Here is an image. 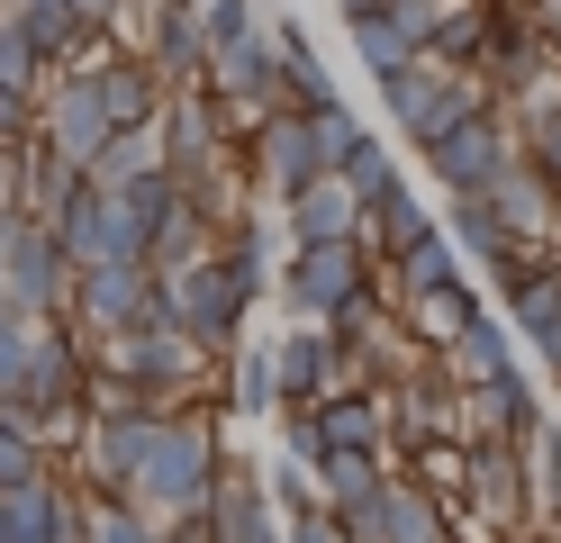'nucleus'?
<instances>
[{"instance_id": "2eb2a0df", "label": "nucleus", "mask_w": 561, "mask_h": 543, "mask_svg": "<svg viewBox=\"0 0 561 543\" xmlns=\"http://www.w3.org/2000/svg\"><path fill=\"white\" fill-rule=\"evenodd\" d=\"M272 372H280V408H318V398L335 389V336L318 317H290L272 336Z\"/></svg>"}, {"instance_id": "f704fd0d", "label": "nucleus", "mask_w": 561, "mask_h": 543, "mask_svg": "<svg viewBox=\"0 0 561 543\" xmlns=\"http://www.w3.org/2000/svg\"><path fill=\"white\" fill-rule=\"evenodd\" d=\"M82 543H163V525H154L127 489H91V534H82Z\"/></svg>"}, {"instance_id": "4c0bfd02", "label": "nucleus", "mask_w": 561, "mask_h": 543, "mask_svg": "<svg viewBox=\"0 0 561 543\" xmlns=\"http://www.w3.org/2000/svg\"><path fill=\"white\" fill-rule=\"evenodd\" d=\"M46 91V64H37V46L19 36V19L0 10V100H37Z\"/></svg>"}, {"instance_id": "b1692460", "label": "nucleus", "mask_w": 561, "mask_h": 543, "mask_svg": "<svg viewBox=\"0 0 561 543\" xmlns=\"http://www.w3.org/2000/svg\"><path fill=\"white\" fill-rule=\"evenodd\" d=\"M435 227V208L416 200V181H390L380 200H363V245H371V263H390V253H408L416 236Z\"/></svg>"}, {"instance_id": "20e7f679", "label": "nucleus", "mask_w": 561, "mask_h": 543, "mask_svg": "<svg viewBox=\"0 0 561 543\" xmlns=\"http://www.w3.org/2000/svg\"><path fill=\"white\" fill-rule=\"evenodd\" d=\"M462 453L471 462H462V507H453V525L471 543L480 534H535V517H525V453L507 434H471Z\"/></svg>"}, {"instance_id": "1a4fd4ad", "label": "nucleus", "mask_w": 561, "mask_h": 543, "mask_svg": "<svg viewBox=\"0 0 561 543\" xmlns=\"http://www.w3.org/2000/svg\"><path fill=\"white\" fill-rule=\"evenodd\" d=\"M172 281V317H182L191 326V336L208 344V353H236L244 344V317H254V299H244V290H236V272L218 263V253H199V263H182V272H163Z\"/></svg>"}, {"instance_id": "c756f323", "label": "nucleus", "mask_w": 561, "mask_h": 543, "mask_svg": "<svg viewBox=\"0 0 561 543\" xmlns=\"http://www.w3.org/2000/svg\"><path fill=\"white\" fill-rule=\"evenodd\" d=\"M55 498H64V471L10 480L0 489V543H55Z\"/></svg>"}, {"instance_id": "a18cd8bd", "label": "nucleus", "mask_w": 561, "mask_h": 543, "mask_svg": "<svg viewBox=\"0 0 561 543\" xmlns=\"http://www.w3.org/2000/svg\"><path fill=\"white\" fill-rule=\"evenodd\" d=\"M535 36H543V46L561 55V0H535Z\"/></svg>"}, {"instance_id": "bb28decb", "label": "nucleus", "mask_w": 561, "mask_h": 543, "mask_svg": "<svg viewBox=\"0 0 561 543\" xmlns=\"http://www.w3.org/2000/svg\"><path fill=\"white\" fill-rule=\"evenodd\" d=\"M453 272H471V263H462V245H453L444 217H435V227L416 236L408 253H390V263H380V290H390V299H408V290H435V281H453Z\"/></svg>"}, {"instance_id": "c9c22d12", "label": "nucleus", "mask_w": 561, "mask_h": 543, "mask_svg": "<svg viewBox=\"0 0 561 543\" xmlns=\"http://www.w3.org/2000/svg\"><path fill=\"white\" fill-rule=\"evenodd\" d=\"M46 471H55V453L37 444V426L0 398V489H10V480H46Z\"/></svg>"}, {"instance_id": "473e14b6", "label": "nucleus", "mask_w": 561, "mask_h": 543, "mask_svg": "<svg viewBox=\"0 0 561 543\" xmlns=\"http://www.w3.org/2000/svg\"><path fill=\"white\" fill-rule=\"evenodd\" d=\"M163 163V127L146 118V127H110V145L91 155V181L110 191V181H127V172H154Z\"/></svg>"}, {"instance_id": "6ab92c4d", "label": "nucleus", "mask_w": 561, "mask_h": 543, "mask_svg": "<svg viewBox=\"0 0 561 543\" xmlns=\"http://www.w3.org/2000/svg\"><path fill=\"white\" fill-rule=\"evenodd\" d=\"M280 227L290 236H363V191L344 172H308L290 200H280Z\"/></svg>"}, {"instance_id": "79ce46f5", "label": "nucleus", "mask_w": 561, "mask_h": 543, "mask_svg": "<svg viewBox=\"0 0 561 543\" xmlns=\"http://www.w3.org/2000/svg\"><path fill=\"white\" fill-rule=\"evenodd\" d=\"M280 543H354V534L335 525V507L308 498V507H290V517H280Z\"/></svg>"}, {"instance_id": "09e8293b", "label": "nucleus", "mask_w": 561, "mask_h": 543, "mask_svg": "<svg viewBox=\"0 0 561 543\" xmlns=\"http://www.w3.org/2000/svg\"><path fill=\"white\" fill-rule=\"evenodd\" d=\"M462 543H471V534H462Z\"/></svg>"}, {"instance_id": "423d86ee", "label": "nucleus", "mask_w": 561, "mask_h": 543, "mask_svg": "<svg viewBox=\"0 0 561 543\" xmlns=\"http://www.w3.org/2000/svg\"><path fill=\"white\" fill-rule=\"evenodd\" d=\"M37 145H55V155L82 163V172H91L100 145H110V109H100V72H91V55H73V64L46 72V91H37Z\"/></svg>"}, {"instance_id": "e433bc0d", "label": "nucleus", "mask_w": 561, "mask_h": 543, "mask_svg": "<svg viewBox=\"0 0 561 543\" xmlns=\"http://www.w3.org/2000/svg\"><path fill=\"white\" fill-rule=\"evenodd\" d=\"M426 55H435L444 72H471V64H480V0H444V19H435V36H426Z\"/></svg>"}, {"instance_id": "72a5a7b5", "label": "nucleus", "mask_w": 561, "mask_h": 543, "mask_svg": "<svg viewBox=\"0 0 561 543\" xmlns=\"http://www.w3.org/2000/svg\"><path fill=\"white\" fill-rule=\"evenodd\" d=\"M344 36H354V64L371 72V82H380V72H399V64L416 55V36H408L390 10H371V19H344Z\"/></svg>"}, {"instance_id": "a19ab883", "label": "nucleus", "mask_w": 561, "mask_h": 543, "mask_svg": "<svg viewBox=\"0 0 561 543\" xmlns=\"http://www.w3.org/2000/svg\"><path fill=\"white\" fill-rule=\"evenodd\" d=\"M199 27H208V55H218V46H254V36H263L254 0H199Z\"/></svg>"}, {"instance_id": "2f4dec72", "label": "nucleus", "mask_w": 561, "mask_h": 543, "mask_svg": "<svg viewBox=\"0 0 561 543\" xmlns=\"http://www.w3.org/2000/svg\"><path fill=\"white\" fill-rule=\"evenodd\" d=\"M199 253H218V217L182 200V208H172L163 227H154V245H146V263H154V272H182V263H199Z\"/></svg>"}, {"instance_id": "37998d69", "label": "nucleus", "mask_w": 561, "mask_h": 543, "mask_svg": "<svg viewBox=\"0 0 561 543\" xmlns=\"http://www.w3.org/2000/svg\"><path fill=\"white\" fill-rule=\"evenodd\" d=\"M27 344H37V317H0V398L19 389V372H27Z\"/></svg>"}, {"instance_id": "39448f33", "label": "nucleus", "mask_w": 561, "mask_h": 543, "mask_svg": "<svg viewBox=\"0 0 561 543\" xmlns=\"http://www.w3.org/2000/svg\"><path fill=\"white\" fill-rule=\"evenodd\" d=\"M0 290H10L19 317H64V290H73V263L46 236V217L0 208Z\"/></svg>"}, {"instance_id": "58836bf2", "label": "nucleus", "mask_w": 561, "mask_h": 543, "mask_svg": "<svg viewBox=\"0 0 561 543\" xmlns=\"http://www.w3.org/2000/svg\"><path fill=\"white\" fill-rule=\"evenodd\" d=\"M254 480L272 489V507H280V517H290V507H308V498H318V462H299L290 444H280V453L254 471Z\"/></svg>"}, {"instance_id": "5701e85b", "label": "nucleus", "mask_w": 561, "mask_h": 543, "mask_svg": "<svg viewBox=\"0 0 561 543\" xmlns=\"http://www.w3.org/2000/svg\"><path fill=\"white\" fill-rule=\"evenodd\" d=\"M308 417H318L327 444H371V453H390V417H380V389H363V381H335Z\"/></svg>"}, {"instance_id": "9b49d317", "label": "nucleus", "mask_w": 561, "mask_h": 543, "mask_svg": "<svg viewBox=\"0 0 561 543\" xmlns=\"http://www.w3.org/2000/svg\"><path fill=\"white\" fill-rule=\"evenodd\" d=\"M154 417H163V408H91V417H82V444L64 453L55 471H73L82 489H127V471L146 462Z\"/></svg>"}, {"instance_id": "7ed1b4c3", "label": "nucleus", "mask_w": 561, "mask_h": 543, "mask_svg": "<svg viewBox=\"0 0 561 543\" xmlns=\"http://www.w3.org/2000/svg\"><path fill=\"white\" fill-rule=\"evenodd\" d=\"M380 109H390V127L416 145V155H426L453 118L489 109V91H480V72H444L435 55H408L399 72H380Z\"/></svg>"}, {"instance_id": "a878e982", "label": "nucleus", "mask_w": 561, "mask_h": 543, "mask_svg": "<svg viewBox=\"0 0 561 543\" xmlns=\"http://www.w3.org/2000/svg\"><path fill=\"white\" fill-rule=\"evenodd\" d=\"M10 19H19L27 46H37V64H46V72H55V64H73V55H82V36H100V27L73 10V0H19Z\"/></svg>"}, {"instance_id": "9d476101", "label": "nucleus", "mask_w": 561, "mask_h": 543, "mask_svg": "<svg viewBox=\"0 0 561 543\" xmlns=\"http://www.w3.org/2000/svg\"><path fill=\"white\" fill-rule=\"evenodd\" d=\"M308 172H318V155H308V118H299V109H280V100L254 109V118H244V191L280 208Z\"/></svg>"}, {"instance_id": "f257e3e1", "label": "nucleus", "mask_w": 561, "mask_h": 543, "mask_svg": "<svg viewBox=\"0 0 561 543\" xmlns=\"http://www.w3.org/2000/svg\"><path fill=\"white\" fill-rule=\"evenodd\" d=\"M218 471H227L218 408H208V398H182V408H163V417H154V434H146V462L127 471V498L146 507L154 525H172V517H199V507H208Z\"/></svg>"}, {"instance_id": "49530a36", "label": "nucleus", "mask_w": 561, "mask_h": 543, "mask_svg": "<svg viewBox=\"0 0 561 543\" xmlns=\"http://www.w3.org/2000/svg\"><path fill=\"white\" fill-rule=\"evenodd\" d=\"M73 10H82L91 27H118V10H127V0H73Z\"/></svg>"}, {"instance_id": "393cba45", "label": "nucleus", "mask_w": 561, "mask_h": 543, "mask_svg": "<svg viewBox=\"0 0 561 543\" xmlns=\"http://www.w3.org/2000/svg\"><path fill=\"white\" fill-rule=\"evenodd\" d=\"M380 480H390V453H371V444H327L318 453V507H363Z\"/></svg>"}, {"instance_id": "ddd939ff", "label": "nucleus", "mask_w": 561, "mask_h": 543, "mask_svg": "<svg viewBox=\"0 0 561 543\" xmlns=\"http://www.w3.org/2000/svg\"><path fill=\"white\" fill-rule=\"evenodd\" d=\"M453 398H462V444L471 434H507V444H525L552 408H543V389L525 381V372H499V381H453Z\"/></svg>"}, {"instance_id": "f3484780", "label": "nucleus", "mask_w": 561, "mask_h": 543, "mask_svg": "<svg viewBox=\"0 0 561 543\" xmlns=\"http://www.w3.org/2000/svg\"><path fill=\"white\" fill-rule=\"evenodd\" d=\"M480 308H489V299H480V281H471V272H453V281H435V290H408V299H399V326H408L426 353H444Z\"/></svg>"}, {"instance_id": "dca6fc26", "label": "nucleus", "mask_w": 561, "mask_h": 543, "mask_svg": "<svg viewBox=\"0 0 561 543\" xmlns=\"http://www.w3.org/2000/svg\"><path fill=\"white\" fill-rule=\"evenodd\" d=\"M480 200L507 217V236H561V181H552L543 163H525V145L499 163V181H489Z\"/></svg>"}, {"instance_id": "c85d7f7f", "label": "nucleus", "mask_w": 561, "mask_h": 543, "mask_svg": "<svg viewBox=\"0 0 561 543\" xmlns=\"http://www.w3.org/2000/svg\"><path fill=\"white\" fill-rule=\"evenodd\" d=\"M218 389H227V417H280L272 344H236V353H227V372H218Z\"/></svg>"}, {"instance_id": "4be33fe9", "label": "nucleus", "mask_w": 561, "mask_h": 543, "mask_svg": "<svg viewBox=\"0 0 561 543\" xmlns=\"http://www.w3.org/2000/svg\"><path fill=\"white\" fill-rule=\"evenodd\" d=\"M435 362H444V381H499V372H516V326H507L499 308H480Z\"/></svg>"}, {"instance_id": "c03bdc74", "label": "nucleus", "mask_w": 561, "mask_h": 543, "mask_svg": "<svg viewBox=\"0 0 561 543\" xmlns=\"http://www.w3.org/2000/svg\"><path fill=\"white\" fill-rule=\"evenodd\" d=\"M27 191V136H0V208H19Z\"/></svg>"}, {"instance_id": "f8f14e48", "label": "nucleus", "mask_w": 561, "mask_h": 543, "mask_svg": "<svg viewBox=\"0 0 561 543\" xmlns=\"http://www.w3.org/2000/svg\"><path fill=\"white\" fill-rule=\"evenodd\" d=\"M280 245H290V227H280V208L272 200H244L236 217H227V227H218V263L236 272V290H244V299H272V272H280Z\"/></svg>"}, {"instance_id": "7c9ffc66", "label": "nucleus", "mask_w": 561, "mask_h": 543, "mask_svg": "<svg viewBox=\"0 0 561 543\" xmlns=\"http://www.w3.org/2000/svg\"><path fill=\"white\" fill-rule=\"evenodd\" d=\"M444 236L462 245V263H471V272H489V263H499V253L516 245V236H507V217L489 208L480 191H471V200H444Z\"/></svg>"}, {"instance_id": "412c9836", "label": "nucleus", "mask_w": 561, "mask_h": 543, "mask_svg": "<svg viewBox=\"0 0 561 543\" xmlns=\"http://www.w3.org/2000/svg\"><path fill=\"white\" fill-rule=\"evenodd\" d=\"M499 317L516 326V344H535L543 372H561V263H552V272H535L525 290H507Z\"/></svg>"}, {"instance_id": "de8ad7c7", "label": "nucleus", "mask_w": 561, "mask_h": 543, "mask_svg": "<svg viewBox=\"0 0 561 543\" xmlns=\"http://www.w3.org/2000/svg\"><path fill=\"white\" fill-rule=\"evenodd\" d=\"M380 10V0H335V19H371Z\"/></svg>"}, {"instance_id": "a211bd4d", "label": "nucleus", "mask_w": 561, "mask_h": 543, "mask_svg": "<svg viewBox=\"0 0 561 543\" xmlns=\"http://www.w3.org/2000/svg\"><path fill=\"white\" fill-rule=\"evenodd\" d=\"M91 72H100V109H110V127H146V118H163V100H172V82L146 64V55H91Z\"/></svg>"}, {"instance_id": "4468645a", "label": "nucleus", "mask_w": 561, "mask_h": 543, "mask_svg": "<svg viewBox=\"0 0 561 543\" xmlns=\"http://www.w3.org/2000/svg\"><path fill=\"white\" fill-rule=\"evenodd\" d=\"M199 517H208V543H280V507L236 453H227V471H218V489H208Z\"/></svg>"}, {"instance_id": "0eeeda50", "label": "nucleus", "mask_w": 561, "mask_h": 543, "mask_svg": "<svg viewBox=\"0 0 561 543\" xmlns=\"http://www.w3.org/2000/svg\"><path fill=\"white\" fill-rule=\"evenodd\" d=\"M507 155H516V118L489 100V109L453 118V127L426 145V181H444V200H471V191H489V181H499Z\"/></svg>"}, {"instance_id": "6e6552de", "label": "nucleus", "mask_w": 561, "mask_h": 543, "mask_svg": "<svg viewBox=\"0 0 561 543\" xmlns=\"http://www.w3.org/2000/svg\"><path fill=\"white\" fill-rule=\"evenodd\" d=\"M154 263L146 253H118V263H82L73 272V290H64V326H73V336H118V326H136V308L154 299Z\"/></svg>"}, {"instance_id": "aec40b11", "label": "nucleus", "mask_w": 561, "mask_h": 543, "mask_svg": "<svg viewBox=\"0 0 561 543\" xmlns=\"http://www.w3.org/2000/svg\"><path fill=\"white\" fill-rule=\"evenodd\" d=\"M380 543H462V525H453V507L435 489H416L408 471H390L380 480Z\"/></svg>"}, {"instance_id": "f03ea898", "label": "nucleus", "mask_w": 561, "mask_h": 543, "mask_svg": "<svg viewBox=\"0 0 561 543\" xmlns=\"http://www.w3.org/2000/svg\"><path fill=\"white\" fill-rule=\"evenodd\" d=\"M371 272L380 263H371L363 236H290V245H280L272 290H280V308H290V317H335Z\"/></svg>"}, {"instance_id": "cd10ccee", "label": "nucleus", "mask_w": 561, "mask_h": 543, "mask_svg": "<svg viewBox=\"0 0 561 543\" xmlns=\"http://www.w3.org/2000/svg\"><path fill=\"white\" fill-rule=\"evenodd\" d=\"M516 453H525V517H535V534H552L561 525V417H543Z\"/></svg>"}, {"instance_id": "ea45409f", "label": "nucleus", "mask_w": 561, "mask_h": 543, "mask_svg": "<svg viewBox=\"0 0 561 543\" xmlns=\"http://www.w3.org/2000/svg\"><path fill=\"white\" fill-rule=\"evenodd\" d=\"M335 172H344V181H354V191H363V200H380V191H390V181H399V163H390V145H380L371 127H363L354 145H344V163H335Z\"/></svg>"}]
</instances>
